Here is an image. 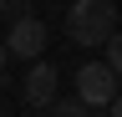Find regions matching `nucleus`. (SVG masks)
I'll return each mask as SVG.
<instances>
[{
    "label": "nucleus",
    "instance_id": "nucleus-5",
    "mask_svg": "<svg viewBox=\"0 0 122 117\" xmlns=\"http://www.w3.org/2000/svg\"><path fill=\"white\" fill-rule=\"evenodd\" d=\"M107 66H112L117 76H122V25H117L112 36H107Z\"/></svg>",
    "mask_w": 122,
    "mask_h": 117
},
{
    "label": "nucleus",
    "instance_id": "nucleus-7",
    "mask_svg": "<svg viewBox=\"0 0 122 117\" xmlns=\"http://www.w3.org/2000/svg\"><path fill=\"white\" fill-rule=\"evenodd\" d=\"M107 112H112V117H122V92H117L112 102H107Z\"/></svg>",
    "mask_w": 122,
    "mask_h": 117
},
{
    "label": "nucleus",
    "instance_id": "nucleus-8",
    "mask_svg": "<svg viewBox=\"0 0 122 117\" xmlns=\"http://www.w3.org/2000/svg\"><path fill=\"white\" fill-rule=\"evenodd\" d=\"M81 117H112V112H107V107H92V112H81Z\"/></svg>",
    "mask_w": 122,
    "mask_h": 117
},
{
    "label": "nucleus",
    "instance_id": "nucleus-2",
    "mask_svg": "<svg viewBox=\"0 0 122 117\" xmlns=\"http://www.w3.org/2000/svg\"><path fill=\"white\" fill-rule=\"evenodd\" d=\"M76 97H81L86 107H107V102L117 97V71H112V66H102V61L76 66Z\"/></svg>",
    "mask_w": 122,
    "mask_h": 117
},
{
    "label": "nucleus",
    "instance_id": "nucleus-6",
    "mask_svg": "<svg viewBox=\"0 0 122 117\" xmlns=\"http://www.w3.org/2000/svg\"><path fill=\"white\" fill-rule=\"evenodd\" d=\"M81 112H86L81 97H71V102H61V107H56V117H81Z\"/></svg>",
    "mask_w": 122,
    "mask_h": 117
},
{
    "label": "nucleus",
    "instance_id": "nucleus-3",
    "mask_svg": "<svg viewBox=\"0 0 122 117\" xmlns=\"http://www.w3.org/2000/svg\"><path fill=\"white\" fill-rule=\"evenodd\" d=\"M5 51L10 56H20V61H36V56H46V25L36 15H15L10 20V31H5Z\"/></svg>",
    "mask_w": 122,
    "mask_h": 117
},
{
    "label": "nucleus",
    "instance_id": "nucleus-10",
    "mask_svg": "<svg viewBox=\"0 0 122 117\" xmlns=\"http://www.w3.org/2000/svg\"><path fill=\"white\" fill-rule=\"evenodd\" d=\"M5 56H10V51H5V41H0V71H5Z\"/></svg>",
    "mask_w": 122,
    "mask_h": 117
},
{
    "label": "nucleus",
    "instance_id": "nucleus-4",
    "mask_svg": "<svg viewBox=\"0 0 122 117\" xmlns=\"http://www.w3.org/2000/svg\"><path fill=\"white\" fill-rule=\"evenodd\" d=\"M56 86H61V71H56L51 61H41V56H36V66L25 71L20 97L30 102V107H51V102H56Z\"/></svg>",
    "mask_w": 122,
    "mask_h": 117
},
{
    "label": "nucleus",
    "instance_id": "nucleus-1",
    "mask_svg": "<svg viewBox=\"0 0 122 117\" xmlns=\"http://www.w3.org/2000/svg\"><path fill=\"white\" fill-rule=\"evenodd\" d=\"M117 31V0H76L66 10V36L76 46H107Z\"/></svg>",
    "mask_w": 122,
    "mask_h": 117
},
{
    "label": "nucleus",
    "instance_id": "nucleus-9",
    "mask_svg": "<svg viewBox=\"0 0 122 117\" xmlns=\"http://www.w3.org/2000/svg\"><path fill=\"white\" fill-rule=\"evenodd\" d=\"M5 10H15V0H0V15H5ZM15 15H20V10H15Z\"/></svg>",
    "mask_w": 122,
    "mask_h": 117
}]
</instances>
